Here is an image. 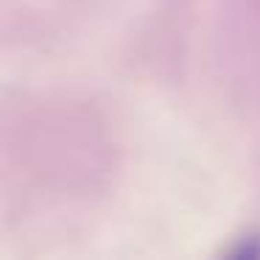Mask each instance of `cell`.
<instances>
[{
    "instance_id": "1",
    "label": "cell",
    "mask_w": 260,
    "mask_h": 260,
    "mask_svg": "<svg viewBox=\"0 0 260 260\" xmlns=\"http://www.w3.org/2000/svg\"><path fill=\"white\" fill-rule=\"evenodd\" d=\"M224 254L235 260H260V230H243L241 235H235Z\"/></svg>"
}]
</instances>
